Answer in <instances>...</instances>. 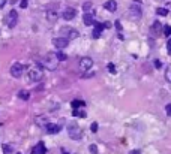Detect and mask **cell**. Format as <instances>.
I'll return each instance as SVG.
<instances>
[{
	"mask_svg": "<svg viewBox=\"0 0 171 154\" xmlns=\"http://www.w3.org/2000/svg\"><path fill=\"white\" fill-rule=\"evenodd\" d=\"M131 14H132L135 18H140L141 16V6L137 5V3H132L131 5Z\"/></svg>",
	"mask_w": 171,
	"mask_h": 154,
	"instance_id": "13",
	"label": "cell"
},
{
	"mask_svg": "<svg viewBox=\"0 0 171 154\" xmlns=\"http://www.w3.org/2000/svg\"><path fill=\"white\" fill-rule=\"evenodd\" d=\"M90 130H92V132H96V130H98V123H92V126H90Z\"/></svg>",
	"mask_w": 171,
	"mask_h": 154,
	"instance_id": "32",
	"label": "cell"
},
{
	"mask_svg": "<svg viewBox=\"0 0 171 154\" xmlns=\"http://www.w3.org/2000/svg\"><path fill=\"white\" fill-rule=\"evenodd\" d=\"M2 148H3V153H5V154L12 153V147H11V145H6V144H5V145H2Z\"/></svg>",
	"mask_w": 171,
	"mask_h": 154,
	"instance_id": "26",
	"label": "cell"
},
{
	"mask_svg": "<svg viewBox=\"0 0 171 154\" xmlns=\"http://www.w3.org/2000/svg\"><path fill=\"white\" fill-rule=\"evenodd\" d=\"M167 49H168V53L171 54V37L168 39V42H167Z\"/></svg>",
	"mask_w": 171,
	"mask_h": 154,
	"instance_id": "33",
	"label": "cell"
},
{
	"mask_svg": "<svg viewBox=\"0 0 171 154\" xmlns=\"http://www.w3.org/2000/svg\"><path fill=\"white\" fill-rule=\"evenodd\" d=\"M89 150H90V153H92V154H98V153H99V150H98V145H95V144H92V145H90V147H89Z\"/></svg>",
	"mask_w": 171,
	"mask_h": 154,
	"instance_id": "27",
	"label": "cell"
},
{
	"mask_svg": "<svg viewBox=\"0 0 171 154\" xmlns=\"http://www.w3.org/2000/svg\"><path fill=\"white\" fill-rule=\"evenodd\" d=\"M71 105H72V109H78V108H81V106L86 105V102H83V100H72Z\"/></svg>",
	"mask_w": 171,
	"mask_h": 154,
	"instance_id": "19",
	"label": "cell"
},
{
	"mask_svg": "<svg viewBox=\"0 0 171 154\" xmlns=\"http://www.w3.org/2000/svg\"><path fill=\"white\" fill-rule=\"evenodd\" d=\"M5 2H6V0H0V8H2L3 5H5Z\"/></svg>",
	"mask_w": 171,
	"mask_h": 154,
	"instance_id": "38",
	"label": "cell"
},
{
	"mask_svg": "<svg viewBox=\"0 0 171 154\" xmlns=\"http://www.w3.org/2000/svg\"><path fill=\"white\" fill-rule=\"evenodd\" d=\"M83 22L86 26H93L95 24V9H90L89 12H84Z\"/></svg>",
	"mask_w": 171,
	"mask_h": 154,
	"instance_id": "7",
	"label": "cell"
},
{
	"mask_svg": "<svg viewBox=\"0 0 171 154\" xmlns=\"http://www.w3.org/2000/svg\"><path fill=\"white\" fill-rule=\"evenodd\" d=\"M45 129H47V132H48V133L54 135V133H59L62 127H60V126H57V124H51V123H50V124H48V126L45 127Z\"/></svg>",
	"mask_w": 171,
	"mask_h": 154,
	"instance_id": "16",
	"label": "cell"
},
{
	"mask_svg": "<svg viewBox=\"0 0 171 154\" xmlns=\"http://www.w3.org/2000/svg\"><path fill=\"white\" fill-rule=\"evenodd\" d=\"M24 69H26V67L23 66V64L14 63L12 66H11V75H12L14 78H20V76L23 75V72H24Z\"/></svg>",
	"mask_w": 171,
	"mask_h": 154,
	"instance_id": "6",
	"label": "cell"
},
{
	"mask_svg": "<svg viewBox=\"0 0 171 154\" xmlns=\"http://www.w3.org/2000/svg\"><path fill=\"white\" fill-rule=\"evenodd\" d=\"M92 66H93V60L90 58V57H83V58L80 60V67H81L83 70L92 69Z\"/></svg>",
	"mask_w": 171,
	"mask_h": 154,
	"instance_id": "9",
	"label": "cell"
},
{
	"mask_svg": "<svg viewBox=\"0 0 171 154\" xmlns=\"http://www.w3.org/2000/svg\"><path fill=\"white\" fill-rule=\"evenodd\" d=\"M18 97L21 100H28V97H30V93L28 91H20L18 93Z\"/></svg>",
	"mask_w": 171,
	"mask_h": 154,
	"instance_id": "20",
	"label": "cell"
},
{
	"mask_svg": "<svg viewBox=\"0 0 171 154\" xmlns=\"http://www.w3.org/2000/svg\"><path fill=\"white\" fill-rule=\"evenodd\" d=\"M161 28H162V26H161V22H159V21H156L155 24L152 26V28H150V33H152L153 36H155L156 33H159V30H161Z\"/></svg>",
	"mask_w": 171,
	"mask_h": 154,
	"instance_id": "17",
	"label": "cell"
},
{
	"mask_svg": "<svg viewBox=\"0 0 171 154\" xmlns=\"http://www.w3.org/2000/svg\"><path fill=\"white\" fill-rule=\"evenodd\" d=\"M60 33H62V37L68 39V41H69V39H77L80 36L78 30H75V28H72V27H62Z\"/></svg>",
	"mask_w": 171,
	"mask_h": 154,
	"instance_id": "2",
	"label": "cell"
},
{
	"mask_svg": "<svg viewBox=\"0 0 171 154\" xmlns=\"http://www.w3.org/2000/svg\"><path fill=\"white\" fill-rule=\"evenodd\" d=\"M47 153V148H45L44 142H38V145L32 150V154H45Z\"/></svg>",
	"mask_w": 171,
	"mask_h": 154,
	"instance_id": "12",
	"label": "cell"
},
{
	"mask_svg": "<svg viewBox=\"0 0 171 154\" xmlns=\"http://www.w3.org/2000/svg\"><path fill=\"white\" fill-rule=\"evenodd\" d=\"M56 57H57V58H59V61H60V60H62V61H65V60L68 58V55H66L65 53H62V51H59V53L56 54Z\"/></svg>",
	"mask_w": 171,
	"mask_h": 154,
	"instance_id": "24",
	"label": "cell"
},
{
	"mask_svg": "<svg viewBox=\"0 0 171 154\" xmlns=\"http://www.w3.org/2000/svg\"><path fill=\"white\" fill-rule=\"evenodd\" d=\"M68 43H69V41L68 39H65V37H54L53 39V45L56 48H59V49H63V48H66L68 47Z\"/></svg>",
	"mask_w": 171,
	"mask_h": 154,
	"instance_id": "8",
	"label": "cell"
},
{
	"mask_svg": "<svg viewBox=\"0 0 171 154\" xmlns=\"http://www.w3.org/2000/svg\"><path fill=\"white\" fill-rule=\"evenodd\" d=\"M104 8L107 11H110V12H116V9H117V3H116V0H108V2L104 3Z\"/></svg>",
	"mask_w": 171,
	"mask_h": 154,
	"instance_id": "14",
	"label": "cell"
},
{
	"mask_svg": "<svg viewBox=\"0 0 171 154\" xmlns=\"http://www.w3.org/2000/svg\"><path fill=\"white\" fill-rule=\"evenodd\" d=\"M156 14H158V15H161V16H165V15L168 14V11L165 9V8H158V9H156Z\"/></svg>",
	"mask_w": 171,
	"mask_h": 154,
	"instance_id": "25",
	"label": "cell"
},
{
	"mask_svg": "<svg viewBox=\"0 0 171 154\" xmlns=\"http://www.w3.org/2000/svg\"><path fill=\"white\" fill-rule=\"evenodd\" d=\"M162 35L167 36V37L171 36V27H170V26H164V27H162Z\"/></svg>",
	"mask_w": 171,
	"mask_h": 154,
	"instance_id": "21",
	"label": "cell"
},
{
	"mask_svg": "<svg viewBox=\"0 0 171 154\" xmlns=\"http://www.w3.org/2000/svg\"><path fill=\"white\" fill-rule=\"evenodd\" d=\"M114 26H116V28H117L119 33H122V22H120V21H116V22H114Z\"/></svg>",
	"mask_w": 171,
	"mask_h": 154,
	"instance_id": "30",
	"label": "cell"
},
{
	"mask_svg": "<svg viewBox=\"0 0 171 154\" xmlns=\"http://www.w3.org/2000/svg\"><path fill=\"white\" fill-rule=\"evenodd\" d=\"M27 5H28V2H27V0H21V2H20V6H21L23 9H24V8H27Z\"/></svg>",
	"mask_w": 171,
	"mask_h": 154,
	"instance_id": "31",
	"label": "cell"
},
{
	"mask_svg": "<svg viewBox=\"0 0 171 154\" xmlns=\"http://www.w3.org/2000/svg\"><path fill=\"white\" fill-rule=\"evenodd\" d=\"M68 133H69V136L72 139H75V141H80L83 138V130L80 129V126H77V124H69Z\"/></svg>",
	"mask_w": 171,
	"mask_h": 154,
	"instance_id": "3",
	"label": "cell"
},
{
	"mask_svg": "<svg viewBox=\"0 0 171 154\" xmlns=\"http://www.w3.org/2000/svg\"><path fill=\"white\" fill-rule=\"evenodd\" d=\"M57 16H59V15H57L56 9H50L48 12H47V18H48L50 21H56V20H57Z\"/></svg>",
	"mask_w": 171,
	"mask_h": 154,
	"instance_id": "18",
	"label": "cell"
},
{
	"mask_svg": "<svg viewBox=\"0 0 171 154\" xmlns=\"http://www.w3.org/2000/svg\"><path fill=\"white\" fill-rule=\"evenodd\" d=\"M107 69L110 70L111 73H116V69H114V64H113V63H108V64H107Z\"/></svg>",
	"mask_w": 171,
	"mask_h": 154,
	"instance_id": "29",
	"label": "cell"
},
{
	"mask_svg": "<svg viewBox=\"0 0 171 154\" xmlns=\"http://www.w3.org/2000/svg\"><path fill=\"white\" fill-rule=\"evenodd\" d=\"M165 111H167V114H168V115L171 117V103H170V105H167V108H165Z\"/></svg>",
	"mask_w": 171,
	"mask_h": 154,
	"instance_id": "34",
	"label": "cell"
},
{
	"mask_svg": "<svg viewBox=\"0 0 171 154\" xmlns=\"http://www.w3.org/2000/svg\"><path fill=\"white\" fill-rule=\"evenodd\" d=\"M131 154H140V151H138V150H132V151H131Z\"/></svg>",
	"mask_w": 171,
	"mask_h": 154,
	"instance_id": "37",
	"label": "cell"
},
{
	"mask_svg": "<svg viewBox=\"0 0 171 154\" xmlns=\"http://www.w3.org/2000/svg\"><path fill=\"white\" fill-rule=\"evenodd\" d=\"M111 27V22H104V28H110Z\"/></svg>",
	"mask_w": 171,
	"mask_h": 154,
	"instance_id": "35",
	"label": "cell"
},
{
	"mask_svg": "<svg viewBox=\"0 0 171 154\" xmlns=\"http://www.w3.org/2000/svg\"><path fill=\"white\" fill-rule=\"evenodd\" d=\"M36 124L38 126H41V127H47L48 124H50V120H48V117H45V115H39V117H36Z\"/></svg>",
	"mask_w": 171,
	"mask_h": 154,
	"instance_id": "11",
	"label": "cell"
},
{
	"mask_svg": "<svg viewBox=\"0 0 171 154\" xmlns=\"http://www.w3.org/2000/svg\"><path fill=\"white\" fill-rule=\"evenodd\" d=\"M17 154H20V153H17Z\"/></svg>",
	"mask_w": 171,
	"mask_h": 154,
	"instance_id": "39",
	"label": "cell"
},
{
	"mask_svg": "<svg viewBox=\"0 0 171 154\" xmlns=\"http://www.w3.org/2000/svg\"><path fill=\"white\" fill-rule=\"evenodd\" d=\"M17 20H18V14H17L15 9H12V11H9V14L6 15L5 22H6V26H8L9 28H14L15 24H17Z\"/></svg>",
	"mask_w": 171,
	"mask_h": 154,
	"instance_id": "4",
	"label": "cell"
},
{
	"mask_svg": "<svg viewBox=\"0 0 171 154\" xmlns=\"http://www.w3.org/2000/svg\"><path fill=\"white\" fill-rule=\"evenodd\" d=\"M75 15H77V11L74 9V8H66V9H63V12H62V18H65V20H74V18H75Z\"/></svg>",
	"mask_w": 171,
	"mask_h": 154,
	"instance_id": "10",
	"label": "cell"
},
{
	"mask_svg": "<svg viewBox=\"0 0 171 154\" xmlns=\"http://www.w3.org/2000/svg\"><path fill=\"white\" fill-rule=\"evenodd\" d=\"M74 117H86V112L84 111H80V109H72Z\"/></svg>",
	"mask_w": 171,
	"mask_h": 154,
	"instance_id": "22",
	"label": "cell"
},
{
	"mask_svg": "<svg viewBox=\"0 0 171 154\" xmlns=\"http://www.w3.org/2000/svg\"><path fill=\"white\" fill-rule=\"evenodd\" d=\"M102 30H104V24L101 22H95V30H93V37H99Z\"/></svg>",
	"mask_w": 171,
	"mask_h": 154,
	"instance_id": "15",
	"label": "cell"
},
{
	"mask_svg": "<svg viewBox=\"0 0 171 154\" xmlns=\"http://www.w3.org/2000/svg\"><path fill=\"white\" fill-rule=\"evenodd\" d=\"M155 66H156V67H161V66H162V63H161L159 60H156V61H155Z\"/></svg>",
	"mask_w": 171,
	"mask_h": 154,
	"instance_id": "36",
	"label": "cell"
},
{
	"mask_svg": "<svg viewBox=\"0 0 171 154\" xmlns=\"http://www.w3.org/2000/svg\"><path fill=\"white\" fill-rule=\"evenodd\" d=\"M57 64H59V58L54 55V54H48L44 57L42 63L39 64L41 67H45V69H50V70H56L57 69Z\"/></svg>",
	"mask_w": 171,
	"mask_h": 154,
	"instance_id": "1",
	"label": "cell"
},
{
	"mask_svg": "<svg viewBox=\"0 0 171 154\" xmlns=\"http://www.w3.org/2000/svg\"><path fill=\"white\" fill-rule=\"evenodd\" d=\"M28 78H30L32 81H39V79L42 78V67L41 66L32 67V69L28 70Z\"/></svg>",
	"mask_w": 171,
	"mask_h": 154,
	"instance_id": "5",
	"label": "cell"
},
{
	"mask_svg": "<svg viewBox=\"0 0 171 154\" xmlns=\"http://www.w3.org/2000/svg\"><path fill=\"white\" fill-rule=\"evenodd\" d=\"M165 79H167L168 82H171V64L167 67V70H165Z\"/></svg>",
	"mask_w": 171,
	"mask_h": 154,
	"instance_id": "23",
	"label": "cell"
},
{
	"mask_svg": "<svg viewBox=\"0 0 171 154\" xmlns=\"http://www.w3.org/2000/svg\"><path fill=\"white\" fill-rule=\"evenodd\" d=\"M90 8H92V3H90V2H87V3H84V5H83V9H84V12H89V11H90Z\"/></svg>",
	"mask_w": 171,
	"mask_h": 154,
	"instance_id": "28",
	"label": "cell"
}]
</instances>
